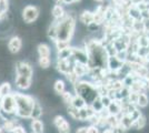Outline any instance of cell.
<instances>
[{
    "instance_id": "1",
    "label": "cell",
    "mask_w": 149,
    "mask_h": 133,
    "mask_svg": "<svg viewBox=\"0 0 149 133\" xmlns=\"http://www.w3.org/2000/svg\"><path fill=\"white\" fill-rule=\"evenodd\" d=\"M17 109H16V115L21 119H30L32 108L36 99H33L31 95L22 94L20 92H15L13 93Z\"/></svg>"
},
{
    "instance_id": "2",
    "label": "cell",
    "mask_w": 149,
    "mask_h": 133,
    "mask_svg": "<svg viewBox=\"0 0 149 133\" xmlns=\"http://www.w3.org/2000/svg\"><path fill=\"white\" fill-rule=\"evenodd\" d=\"M57 21V40L70 41L74 32L76 21L74 18L70 14H66L62 19Z\"/></svg>"
},
{
    "instance_id": "3",
    "label": "cell",
    "mask_w": 149,
    "mask_h": 133,
    "mask_svg": "<svg viewBox=\"0 0 149 133\" xmlns=\"http://www.w3.org/2000/svg\"><path fill=\"white\" fill-rule=\"evenodd\" d=\"M76 94L80 95L84 98V100L87 102V104H90L91 102L98 96L96 85L93 83L87 82V81H78L74 84Z\"/></svg>"
},
{
    "instance_id": "4",
    "label": "cell",
    "mask_w": 149,
    "mask_h": 133,
    "mask_svg": "<svg viewBox=\"0 0 149 133\" xmlns=\"http://www.w3.org/2000/svg\"><path fill=\"white\" fill-rule=\"evenodd\" d=\"M1 102V107H2V111H5L8 114H15L16 113V109H17V104H16V100L13 93L6 95L3 98L0 99Z\"/></svg>"
},
{
    "instance_id": "5",
    "label": "cell",
    "mask_w": 149,
    "mask_h": 133,
    "mask_svg": "<svg viewBox=\"0 0 149 133\" xmlns=\"http://www.w3.org/2000/svg\"><path fill=\"white\" fill-rule=\"evenodd\" d=\"M39 16V9L36 6H27L22 10V19L27 23H31L38 18Z\"/></svg>"
},
{
    "instance_id": "6",
    "label": "cell",
    "mask_w": 149,
    "mask_h": 133,
    "mask_svg": "<svg viewBox=\"0 0 149 133\" xmlns=\"http://www.w3.org/2000/svg\"><path fill=\"white\" fill-rule=\"evenodd\" d=\"M16 74L32 79L33 70H32V68H31V65L29 63H27L25 61H18L16 63Z\"/></svg>"
},
{
    "instance_id": "7",
    "label": "cell",
    "mask_w": 149,
    "mask_h": 133,
    "mask_svg": "<svg viewBox=\"0 0 149 133\" xmlns=\"http://www.w3.org/2000/svg\"><path fill=\"white\" fill-rule=\"evenodd\" d=\"M71 57L74 58V60L76 62H80V63L87 64L88 63V54L86 49H80V48H72V56Z\"/></svg>"
},
{
    "instance_id": "8",
    "label": "cell",
    "mask_w": 149,
    "mask_h": 133,
    "mask_svg": "<svg viewBox=\"0 0 149 133\" xmlns=\"http://www.w3.org/2000/svg\"><path fill=\"white\" fill-rule=\"evenodd\" d=\"M124 61L119 60L116 56H111V57L108 58V62H107V68L109 71H112V72H117L119 70L123 68L124 65Z\"/></svg>"
},
{
    "instance_id": "9",
    "label": "cell",
    "mask_w": 149,
    "mask_h": 133,
    "mask_svg": "<svg viewBox=\"0 0 149 133\" xmlns=\"http://www.w3.org/2000/svg\"><path fill=\"white\" fill-rule=\"evenodd\" d=\"M31 81H32L31 78H27V76H18V74H16V78H15L16 87L18 89H20V90H27V89L30 88Z\"/></svg>"
},
{
    "instance_id": "10",
    "label": "cell",
    "mask_w": 149,
    "mask_h": 133,
    "mask_svg": "<svg viewBox=\"0 0 149 133\" xmlns=\"http://www.w3.org/2000/svg\"><path fill=\"white\" fill-rule=\"evenodd\" d=\"M22 48V41L19 37H13L8 42V49L11 53H18Z\"/></svg>"
},
{
    "instance_id": "11",
    "label": "cell",
    "mask_w": 149,
    "mask_h": 133,
    "mask_svg": "<svg viewBox=\"0 0 149 133\" xmlns=\"http://www.w3.org/2000/svg\"><path fill=\"white\" fill-rule=\"evenodd\" d=\"M72 71L79 78H81V76H84L85 74H87V72H89L90 69H89V67H88L87 64L80 63V62H74Z\"/></svg>"
},
{
    "instance_id": "12",
    "label": "cell",
    "mask_w": 149,
    "mask_h": 133,
    "mask_svg": "<svg viewBox=\"0 0 149 133\" xmlns=\"http://www.w3.org/2000/svg\"><path fill=\"white\" fill-rule=\"evenodd\" d=\"M44 114V108L42 105L40 104V102L36 100L35 101V104H33V108H32V112H31V116L30 119H40Z\"/></svg>"
},
{
    "instance_id": "13",
    "label": "cell",
    "mask_w": 149,
    "mask_h": 133,
    "mask_svg": "<svg viewBox=\"0 0 149 133\" xmlns=\"http://www.w3.org/2000/svg\"><path fill=\"white\" fill-rule=\"evenodd\" d=\"M93 18H95V14H93L91 11H87V10L84 11V12H81L80 16H79L80 22H82L84 25H89L90 23H93Z\"/></svg>"
},
{
    "instance_id": "14",
    "label": "cell",
    "mask_w": 149,
    "mask_h": 133,
    "mask_svg": "<svg viewBox=\"0 0 149 133\" xmlns=\"http://www.w3.org/2000/svg\"><path fill=\"white\" fill-rule=\"evenodd\" d=\"M30 127L33 133H44L45 131V125L42 121H40V119H32Z\"/></svg>"
},
{
    "instance_id": "15",
    "label": "cell",
    "mask_w": 149,
    "mask_h": 133,
    "mask_svg": "<svg viewBox=\"0 0 149 133\" xmlns=\"http://www.w3.org/2000/svg\"><path fill=\"white\" fill-rule=\"evenodd\" d=\"M19 124L16 122L15 120H11V119H8V120L3 121L2 122V129H3V131L5 132H13L15 131V129L18 127Z\"/></svg>"
},
{
    "instance_id": "16",
    "label": "cell",
    "mask_w": 149,
    "mask_h": 133,
    "mask_svg": "<svg viewBox=\"0 0 149 133\" xmlns=\"http://www.w3.org/2000/svg\"><path fill=\"white\" fill-rule=\"evenodd\" d=\"M71 105H74V108H77L78 110H79V109L84 108V107H86V105H88V104H87V102L84 100V98H82V96L76 94V95H74V98H72Z\"/></svg>"
},
{
    "instance_id": "17",
    "label": "cell",
    "mask_w": 149,
    "mask_h": 133,
    "mask_svg": "<svg viewBox=\"0 0 149 133\" xmlns=\"http://www.w3.org/2000/svg\"><path fill=\"white\" fill-rule=\"evenodd\" d=\"M52 16H54L55 20H60L66 16V13H65L63 8L60 5H56L52 8Z\"/></svg>"
},
{
    "instance_id": "18",
    "label": "cell",
    "mask_w": 149,
    "mask_h": 133,
    "mask_svg": "<svg viewBox=\"0 0 149 133\" xmlns=\"http://www.w3.org/2000/svg\"><path fill=\"white\" fill-rule=\"evenodd\" d=\"M149 104V98L145 92H141L138 94V100H137V105L140 108H146Z\"/></svg>"
},
{
    "instance_id": "19",
    "label": "cell",
    "mask_w": 149,
    "mask_h": 133,
    "mask_svg": "<svg viewBox=\"0 0 149 133\" xmlns=\"http://www.w3.org/2000/svg\"><path fill=\"white\" fill-rule=\"evenodd\" d=\"M89 105H90V107L93 108V110L95 111V113H97V114L100 113V112H101V111H102L104 109H106L105 107L102 105L101 101H100V98H99V96H97V98H96V99H95V100H93V101L91 102V103H90Z\"/></svg>"
},
{
    "instance_id": "20",
    "label": "cell",
    "mask_w": 149,
    "mask_h": 133,
    "mask_svg": "<svg viewBox=\"0 0 149 133\" xmlns=\"http://www.w3.org/2000/svg\"><path fill=\"white\" fill-rule=\"evenodd\" d=\"M37 50L39 57H50V48L48 44L40 43L38 45Z\"/></svg>"
},
{
    "instance_id": "21",
    "label": "cell",
    "mask_w": 149,
    "mask_h": 133,
    "mask_svg": "<svg viewBox=\"0 0 149 133\" xmlns=\"http://www.w3.org/2000/svg\"><path fill=\"white\" fill-rule=\"evenodd\" d=\"M146 124H147V118H146L145 115H141L139 119H137L136 121H134L132 127H135L137 130H143V127H146Z\"/></svg>"
},
{
    "instance_id": "22",
    "label": "cell",
    "mask_w": 149,
    "mask_h": 133,
    "mask_svg": "<svg viewBox=\"0 0 149 133\" xmlns=\"http://www.w3.org/2000/svg\"><path fill=\"white\" fill-rule=\"evenodd\" d=\"M11 93V84L9 82H3L0 85V99Z\"/></svg>"
},
{
    "instance_id": "23",
    "label": "cell",
    "mask_w": 149,
    "mask_h": 133,
    "mask_svg": "<svg viewBox=\"0 0 149 133\" xmlns=\"http://www.w3.org/2000/svg\"><path fill=\"white\" fill-rule=\"evenodd\" d=\"M65 89H66V85H65V82L62 80H57L54 84V91L57 94L61 95L65 92Z\"/></svg>"
},
{
    "instance_id": "24",
    "label": "cell",
    "mask_w": 149,
    "mask_h": 133,
    "mask_svg": "<svg viewBox=\"0 0 149 133\" xmlns=\"http://www.w3.org/2000/svg\"><path fill=\"white\" fill-rule=\"evenodd\" d=\"M72 56V48L68 47L61 51H58V59H69Z\"/></svg>"
},
{
    "instance_id": "25",
    "label": "cell",
    "mask_w": 149,
    "mask_h": 133,
    "mask_svg": "<svg viewBox=\"0 0 149 133\" xmlns=\"http://www.w3.org/2000/svg\"><path fill=\"white\" fill-rule=\"evenodd\" d=\"M67 113L76 121H79V110L77 108H74V105L69 104L68 108H67Z\"/></svg>"
},
{
    "instance_id": "26",
    "label": "cell",
    "mask_w": 149,
    "mask_h": 133,
    "mask_svg": "<svg viewBox=\"0 0 149 133\" xmlns=\"http://www.w3.org/2000/svg\"><path fill=\"white\" fill-rule=\"evenodd\" d=\"M107 123H108V127H115L119 125V118L118 115H112V114H109L107 116Z\"/></svg>"
},
{
    "instance_id": "27",
    "label": "cell",
    "mask_w": 149,
    "mask_h": 133,
    "mask_svg": "<svg viewBox=\"0 0 149 133\" xmlns=\"http://www.w3.org/2000/svg\"><path fill=\"white\" fill-rule=\"evenodd\" d=\"M38 64L41 69H48L51 64V60L49 57H39L38 60Z\"/></svg>"
},
{
    "instance_id": "28",
    "label": "cell",
    "mask_w": 149,
    "mask_h": 133,
    "mask_svg": "<svg viewBox=\"0 0 149 133\" xmlns=\"http://www.w3.org/2000/svg\"><path fill=\"white\" fill-rule=\"evenodd\" d=\"M8 8H9V1L8 0H0V14H1V19L6 17Z\"/></svg>"
},
{
    "instance_id": "29",
    "label": "cell",
    "mask_w": 149,
    "mask_h": 133,
    "mask_svg": "<svg viewBox=\"0 0 149 133\" xmlns=\"http://www.w3.org/2000/svg\"><path fill=\"white\" fill-rule=\"evenodd\" d=\"M48 37L51 40H57V21L55 20V22L49 27V30H48Z\"/></svg>"
},
{
    "instance_id": "30",
    "label": "cell",
    "mask_w": 149,
    "mask_h": 133,
    "mask_svg": "<svg viewBox=\"0 0 149 133\" xmlns=\"http://www.w3.org/2000/svg\"><path fill=\"white\" fill-rule=\"evenodd\" d=\"M57 130H58V133H70V131H71L70 130V124L67 120L65 121L61 125L57 127Z\"/></svg>"
},
{
    "instance_id": "31",
    "label": "cell",
    "mask_w": 149,
    "mask_h": 133,
    "mask_svg": "<svg viewBox=\"0 0 149 133\" xmlns=\"http://www.w3.org/2000/svg\"><path fill=\"white\" fill-rule=\"evenodd\" d=\"M55 44H56V48L58 51H61L66 48H68L70 41H62V40H55Z\"/></svg>"
},
{
    "instance_id": "32",
    "label": "cell",
    "mask_w": 149,
    "mask_h": 133,
    "mask_svg": "<svg viewBox=\"0 0 149 133\" xmlns=\"http://www.w3.org/2000/svg\"><path fill=\"white\" fill-rule=\"evenodd\" d=\"M66 78H67V80H68V81H70V83H71L72 85H74V83H77L78 81H79V76H77L74 71L68 72V73L66 74Z\"/></svg>"
},
{
    "instance_id": "33",
    "label": "cell",
    "mask_w": 149,
    "mask_h": 133,
    "mask_svg": "<svg viewBox=\"0 0 149 133\" xmlns=\"http://www.w3.org/2000/svg\"><path fill=\"white\" fill-rule=\"evenodd\" d=\"M72 98H74V95H72V93H71V92H69V91H65V92L61 94L62 101L65 102L66 104H71Z\"/></svg>"
},
{
    "instance_id": "34",
    "label": "cell",
    "mask_w": 149,
    "mask_h": 133,
    "mask_svg": "<svg viewBox=\"0 0 149 133\" xmlns=\"http://www.w3.org/2000/svg\"><path fill=\"white\" fill-rule=\"evenodd\" d=\"M65 118L61 116V115H56L55 118H54V120H52V123H54V125L56 127H58L59 125H61L62 123L65 122Z\"/></svg>"
},
{
    "instance_id": "35",
    "label": "cell",
    "mask_w": 149,
    "mask_h": 133,
    "mask_svg": "<svg viewBox=\"0 0 149 133\" xmlns=\"http://www.w3.org/2000/svg\"><path fill=\"white\" fill-rule=\"evenodd\" d=\"M100 98V101H101V103H102V105L105 107V108H107L110 103H111V99H110V96L107 94V95H102V96H99Z\"/></svg>"
},
{
    "instance_id": "36",
    "label": "cell",
    "mask_w": 149,
    "mask_h": 133,
    "mask_svg": "<svg viewBox=\"0 0 149 133\" xmlns=\"http://www.w3.org/2000/svg\"><path fill=\"white\" fill-rule=\"evenodd\" d=\"M129 115L131 116V119H132V120L136 121L137 119H139V118H140V116H141L143 114H141V112H140V111H139L138 109H136V110H135L134 112H131V113L129 114Z\"/></svg>"
},
{
    "instance_id": "37",
    "label": "cell",
    "mask_w": 149,
    "mask_h": 133,
    "mask_svg": "<svg viewBox=\"0 0 149 133\" xmlns=\"http://www.w3.org/2000/svg\"><path fill=\"white\" fill-rule=\"evenodd\" d=\"M113 133H127V129L123 127L121 125H117V127H112Z\"/></svg>"
},
{
    "instance_id": "38",
    "label": "cell",
    "mask_w": 149,
    "mask_h": 133,
    "mask_svg": "<svg viewBox=\"0 0 149 133\" xmlns=\"http://www.w3.org/2000/svg\"><path fill=\"white\" fill-rule=\"evenodd\" d=\"M87 133H99V127H97V125H90V127H88Z\"/></svg>"
},
{
    "instance_id": "39",
    "label": "cell",
    "mask_w": 149,
    "mask_h": 133,
    "mask_svg": "<svg viewBox=\"0 0 149 133\" xmlns=\"http://www.w3.org/2000/svg\"><path fill=\"white\" fill-rule=\"evenodd\" d=\"M13 133H27V132H26V130L21 125H18V127L15 129V131Z\"/></svg>"
},
{
    "instance_id": "40",
    "label": "cell",
    "mask_w": 149,
    "mask_h": 133,
    "mask_svg": "<svg viewBox=\"0 0 149 133\" xmlns=\"http://www.w3.org/2000/svg\"><path fill=\"white\" fill-rule=\"evenodd\" d=\"M87 131H88L87 127H78L76 130V133H87Z\"/></svg>"
},
{
    "instance_id": "41",
    "label": "cell",
    "mask_w": 149,
    "mask_h": 133,
    "mask_svg": "<svg viewBox=\"0 0 149 133\" xmlns=\"http://www.w3.org/2000/svg\"><path fill=\"white\" fill-rule=\"evenodd\" d=\"M102 133H113V131H112L111 127H109V129H106V130Z\"/></svg>"
},
{
    "instance_id": "42",
    "label": "cell",
    "mask_w": 149,
    "mask_h": 133,
    "mask_svg": "<svg viewBox=\"0 0 149 133\" xmlns=\"http://www.w3.org/2000/svg\"><path fill=\"white\" fill-rule=\"evenodd\" d=\"M56 1H57V5H60V3H62V2L65 3V0H56Z\"/></svg>"
},
{
    "instance_id": "43",
    "label": "cell",
    "mask_w": 149,
    "mask_h": 133,
    "mask_svg": "<svg viewBox=\"0 0 149 133\" xmlns=\"http://www.w3.org/2000/svg\"><path fill=\"white\" fill-rule=\"evenodd\" d=\"M2 111V107H1V102H0V112Z\"/></svg>"
},
{
    "instance_id": "44",
    "label": "cell",
    "mask_w": 149,
    "mask_h": 133,
    "mask_svg": "<svg viewBox=\"0 0 149 133\" xmlns=\"http://www.w3.org/2000/svg\"><path fill=\"white\" fill-rule=\"evenodd\" d=\"M96 1H98V2H102L104 0H96Z\"/></svg>"
},
{
    "instance_id": "45",
    "label": "cell",
    "mask_w": 149,
    "mask_h": 133,
    "mask_svg": "<svg viewBox=\"0 0 149 133\" xmlns=\"http://www.w3.org/2000/svg\"><path fill=\"white\" fill-rule=\"evenodd\" d=\"M148 89H149V83H148Z\"/></svg>"
},
{
    "instance_id": "46",
    "label": "cell",
    "mask_w": 149,
    "mask_h": 133,
    "mask_svg": "<svg viewBox=\"0 0 149 133\" xmlns=\"http://www.w3.org/2000/svg\"><path fill=\"white\" fill-rule=\"evenodd\" d=\"M2 133H6V132H2Z\"/></svg>"
},
{
    "instance_id": "47",
    "label": "cell",
    "mask_w": 149,
    "mask_h": 133,
    "mask_svg": "<svg viewBox=\"0 0 149 133\" xmlns=\"http://www.w3.org/2000/svg\"><path fill=\"white\" fill-rule=\"evenodd\" d=\"M32 133H33V132H32Z\"/></svg>"
}]
</instances>
